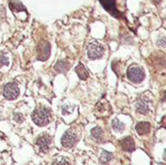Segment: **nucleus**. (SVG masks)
I'll return each instance as SVG.
<instances>
[{
  "label": "nucleus",
  "mask_w": 166,
  "mask_h": 165,
  "mask_svg": "<svg viewBox=\"0 0 166 165\" xmlns=\"http://www.w3.org/2000/svg\"><path fill=\"white\" fill-rule=\"evenodd\" d=\"M112 127H113V129L115 131L117 132H123L124 130V124L120 122L118 119H114L113 122H112Z\"/></svg>",
  "instance_id": "dca6fc26"
},
{
  "label": "nucleus",
  "mask_w": 166,
  "mask_h": 165,
  "mask_svg": "<svg viewBox=\"0 0 166 165\" xmlns=\"http://www.w3.org/2000/svg\"><path fill=\"white\" fill-rule=\"evenodd\" d=\"M121 149L125 152L131 153L135 150V142L131 137H125L120 142Z\"/></svg>",
  "instance_id": "1a4fd4ad"
},
{
  "label": "nucleus",
  "mask_w": 166,
  "mask_h": 165,
  "mask_svg": "<svg viewBox=\"0 0 166 165\" xmlns=\"http://www.w3.org/2000/svg\"><path fill=\"white\" fill-rule=\"evenodd\" d=\"M151 123L150 122H139L137 125H136L135 129L137 133L141 136H143V135H146L150 133L151 131Z\"/></svg>",
  "instance_id": "9d476101"
},
{
  "label": "nucleus",
  "mask_w": 166,
  "mask_h": 165,
  "mask_svg": "<svg viewBox=\"0 0 166 165\" xmlns=\"http://www.w3.org/2000/svg\"><path fill=\"white\" fill-rule=\"evenodd\" d=\"M69 68H70L69 63H68L67 61H65V60L58 61L55 65V70L58 73H65V72L68 71V70H69Z\"/></svg>",
  "instance_id": "4468645a"
},
{
  "label": "nucleus",
  "mask_w": 166,
  "mask_h": 165,
  "mask_svg": "<svg viewBox=\"0 0 166 165\" xmlns=\"http://www.w3.org/2000/svg\"><path fill=\"white\" fill-rule=\"evenodd\" d=\"M126 76L130 82L134 84H140L145 79V73L141 67L132 65L128 68L127 72H126Z\"/></svg>",
  "instance_id": "f03ea898"
},
{
  "label": "nucleus",
  "mask_w": 166,
  "mask_h": 165,
  "mask_svg": "<svg viewBox=\"0 0 166 165\" xmlns=\"http://www.w3.org/2000/svg\"><path fill=\"white\" fill-rule=\"evenodd\" d=\"M158 44L159 45V46H161L162 48H164V47H165V38L162 37L161 39L159 40V42H158Z\"/></svg>",
  "instance_id": "412c9836"
},
{
  "label": "nucleus",
  "mask_w": 166,
  "mask_h": 165,
  "mask_svg": "<svg viewBox=\"0 0 166 165\" xmlns=\"http://www.w3.org/2000/svg\"><path fill=\"white\" fill-rule=\"evenodd\" d=\"M79 137L75 131H73L72 129L67 130L61 137V144L64 148H72L77 144Z\"/></svg>",
  "instance_id": "20e7f679"
},
{
  "label": "nucleus",
  "mask_w": 166,
  "mask_h": 165,
  "mask_svg": "<svg viewBox=\"0 0 166 165\" xmlns=\"http://www.w3.org/2000/svg\"><path fill=\"white\" fill-rule=\"evenodd\" d=\"M52 143V137L49 134H43L41 136H39V138L36 141V145L40 149L41 153H45L47 152L49 148H50V145Z\"/></svg>",
  "instance_id": "0eeeda50"
},
{
  "label": "nucleus",
  "mask_w": 166,
  "mask_h": 165,
  "mask_svg": "<svg viewBox=\"0 0 166 165\" xmlns=\"http://www.w3.org/2000/svg\"><path fill=\"white\" fill-rule=\"evenodd\" d=\"M136 111L137 113L141 114V115H147L149 113V106L147 102L143 99H139L137 102H136Z\"/></svg>",
  "instance_id": "f8f14e48"
},
{
  "label": "nucleus",
  "mask_w": 166,
  "mask_h": 165,
  "mask_svg": "<svg viewBox=\"0 0 166 165\" xmlns=\"http://www.w3.org/2000/svg\"><path fill=\"white\" fill-rule=\"evenodd\" d=\"M52 119L51 111L48 108L40 106L32 113V121L38 126H45L50 123Z\"/></svg>",
  "instance_id": "f257e3e1"
},
{
  "label": "nucleus",
  "mask_w": 166,
  "mask_h": 165,
  "mask_svg": "<svg viewBox=\"0 0 166 165\" xmlns=\"http://www.w3.org/2000/svg\"><path fill=\"white\" fill-rule=\"evenodd\" d=\"M9 64V59L8 57L3 54L2 53H0V67L2 65H8Z\"/></svg>",
  "instance_id": "a211bd4d"
},
{
  "label": "nucleus",
  "mask_w": 166,
  "mask_h": 165,
  "mask_svg": "<svg viewBox=\"0 0 166 165\" xmlns=\"http://www.w3.org/2000/svg\"><path fill=\"white\" fill-rule=\"evenodd\" d=\"M91 137L97 143H103L104 142V132L100 127H94L91 130Z\"/></svg>",
  "instance_id": "9b49d317"
},
{
  "label": "nucleus",
  "mask_w": 166,
  "mask_h": 165,
  "mask_svg": "<svg viewBox=\"0 0 166 165\" xmlns=\"http://www.w3.org/2000/svg\"><path fill=\"white\" fill-rule=\"evenodd\" d=\"M105 49L98 43H90L87 46V57L90 59H98L103 57Z\"/></svg>",
  "instance_id": "7ed1b4c3"
},
{
  "label": "nucleus",
  "mask_w": 166,
  "mask_h": 165,
  "mask_svg": "<svg viewBox=\"0 0 166 165\" xmlns=\"http://www.w3.org/2000/svg\"><path fill=\"white\" fill-rule=\"evenodd\" d=\"M3 96L8 100L16 99L19 94V89L16 83H9L3 88L2 91Z\"/></svg>",
  "instance_id": "39448f33"
},
{
  "label": "nucleus",
  "mask_w": 166,
  "mask_h": 165,
  "mask_svg": "<svg viewBox=\"0 0 166 165\" xmlns=\"http://www.w3.org/2000/svg\"><path fill=\"white\" fill-rule=\"evenodd\" d=\"M154 1H155V2H160L161 0H154Z\"/></svg>",
  "instance_id": "4be33fe9"
},
{
  "label": "nucleus",
  "mask_w": 166,
  "mask_h": 165,
  "mask_svg": "<svg viewBox=\"0 0 166 165\" xmlns=\"http://www.w3.org/2000/svg\"><path fill=\"white\" fill-rule=\"evenodd\" d=\"M112 159H113V153H111L107 151L102 152L101 157H100V160L102 163H108L112 160Z\"/></svg>",
  "instance_id": "f3484780"
},
{
  "label": "nucleus",
  "mask_w": 166,
  "mask_h": 165,
  "mask_svg": "<svg viewBox=\"0 0 166 165\" xmlns=\"http://www.w3.org/2000/svg\"><path fill=\"white\" fill-rule=\"evenodd\" d=\"M76 72L78 74V76H79V78L82 80H86L89 78V72H87V70L85 68V66L81 63L76 67Z\"/></svg>",
  "instance_id": "2eb2a0df"
},
{
  "label": "nucleus",
  "mask_w": 166,
  "mask_h": 165,
  "mask_svg": "<svg viewBox=\"0 0 166 165\" xmlns=\"http://www.w3.org/2000/svg\"><path fill=\"white\" fill-rule=\"evenodd\" d=\"M51 53V46L48 42H42L38 46V59L39 60H47Z\"/></svg>",
  "instance_id": "6e6552de"
},
{
  "label": "nucleus",
  "mask_w": 166,
  "mask_h": 165,
  "mask_svg": "<svg viewBox=\"0 0 166 165\" xmlns=\"http://www.w3.org/2000/svg\"><path fill=\"white\" fill-rule=\"evenodd\" d=\"M99 1L102 6H103V8L113 17L117 19H120L121 17V13L117 9L116 0H99Z\"/></svg>",
  "instance_id": "423d86ee"
},
{
  "label": "nucleus",
  "mask_w": 166,
  "mask_h": 165,
  "mask_svg": "<svg viewBox=\"0 0 166 165\" xmlns=\"http://www.w3.org/2000/svg\"><path fill=\"white\" fill-rule=\"evenodd\" d=\"M14 119H15V121H16L17 122H23V116L22 114H18V113H16L15 114V116H14Z\"/></svg>",
  "instance_id": "6ab92c4d"
},
{
  "label": "nucleus",
  "mask_w": 166,
  "mask_h": 165,
  "mask_svg": "<svg viewBox=\"0 0 166 165\" xmlns=\"http://www.w3.org/2000/svg\"><path fill=\"white\" fill-rule=\"evenodd\" d=\"M9 6L11 8V10L13 12H26V8L23 6V5L19 2V1H17V0H11L9 3Z\"/></svg>",
  "instance_id": "ddd939ff"
},
{
  "label": "nucleus",
  "mask_w": 166,
  "mask_h": 165,
  "mask_svg": "<svg viewBox=\"0 0 166 165\" xmlns=\"http://www.w3.org/2000/svg\"><path fill=\"white\" fill-rule=\"evenodd\" d=\"M53 165H69V163H68L67 160H65V159H61V160H56L53 163Z\"/></svg>",
  "instance_id": "aec40b11"
}]
</instances>
